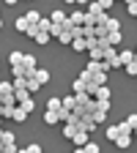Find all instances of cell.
<instances>
[{"mask_svg": "<svg viewBox=\"0 0 137 153\" xmlns=\"http://www.w3.org/2000/svg\"><path fill=\"white\" fill-rule=\"evenodd\" d=\"M126 11H129L132 16H137V3H129V6H126Z\"/></svg>", "mask_w": 137, "mask_h": 153, "instance_id": "32", "label": "cell"}, {"mask_svg": "<svg viewBox=\"0 0 137 153\" xmlns=\"http://www.w3.org/2000/svg\"><path fill=\"white\" fill-rule=\"evenodd\" d=\"M115 145H118L121 150H126L132 145V134H118V140H115Z\"/></svg>", "mask_w": 137, "mask_h": 153, "instance_id": "10", "label": "cell"}, {"mask_svg": "<svg viewBox=\"0 0 137 153\" xmlns=\"http://www.w3.org/2000/svg\"><path fill=\"white\" fill-rule=\"evenodd\" d=\"M28 153H41V148H38V145L33 142V145H28Z\"/></svg>", "mask_w": 137, "mask_h": 153, "instance_id": "33", "label": "cell"}, {"mask_svg": "<svg viewBox=\"0 0 137 153\" xmlns=\"http://www.w3.org/2000/svg\"><path fill=\"white\" fill-rule=\"evenodd\" d=\"M11 118H14L16 123H22V120L28 118V112H25V109H19V107H16V109H14V115H11Z\"/></svg>", "mask_w": 137, "mask_h": 153, "instance_id": "23", "label": "cell"}, {"mask_svg": "<svg viewBox=\"0 0 137 153\" xmlns=\"http://www.w3.org/2000/svg\"><path fill=\"white\" fill-rule=\"evenodd\" d=\"M63 3H74V0H63Z\"/></svg>", "mask_w": 137, "mask_h": 153, "instance_id": "39", "label": "cell"}, {"mask_svg": "<svg viewBox=\"0 0 137 153\" xmlns=\"http://www.w3.org/2000/svg\"><path fill=\"white\" fill-rule=\"evenodd\" d=\"M36 41H38V44H47V41H49V33L38 30V33H36Z\"/></svg>", "mask_w": 137, "mask_h": 153, "instance_id": "26", "label": "cell"}, {"mask_svg": "<svg viewBox=\"0 0 137 153\" xmlns=\"http://www.w3.org/2000/svg\"><path fill=\"white\" fill-rule=\"evenodd\" d=\"M82 36L85 38H96V25H82Z\"/></svg>", "mask_w": 137, "mask_h": 153, "instance_id": "20", "label": "cell"}, {"mask_svg": "<svg viewBox=\"0 0 137 153\" xmlns=\"http://www.w3.org/2000/svg\"><path fill=\"white\" fill-rule=\"evenodd\" d=\"M36 33H38V27H36V25H30V27H28V33H25V36H30V38H36Z\"/></svg>", "mask_w": 137, "mask_h": 153, "instance_id": "31", "label": "cell"}, {"mask_svg": "<svg viewBox=\"0 0 137 153\" xmlns=\"http://www.w3.org/2000/svg\"><path fill=\"white\" fill-rule=\"evenodd\" d=\"M47 109L49 112H61V96H52V99L47 101Z\"/></svg>", "mask_w": 137, "mask_h": 153, "instance_id": "13", "label": "cell"}, {"mask_svg": "<svg viewBox=\"0 0 137 153\" xmlns=\"http://www.w3.org/2000/svg\"><path fill=\"white\" fill-rule=\"evenodd\" d=\"M104 49H107V47H99V44L91 47V49H88V52H91V60H104Z\"/></svg>", "mask_w": 137, "mask_h": 153, "instance_id": "8", "label": "cell"}, {"mask_svg": "<svg viewBox=\"0 0 137 153\" xmlns=\"http://www.w3.org/2000/svg\"><path fill=\"white\" fill-rule=\"evenodd\" d=\"M44 123H49V126H55V123H61V118H58V112H44Z\"/></svg>", "mask_w": 137, "mask_h": 153, "instance_id": "17", "label": "cell"}, {"mask_svg": "<svg viewBox=\"0 0 137 153\" xmlns=\"http://www.w3.org/2000/svg\"><path fill=\"white\" fill-rule=\"evenodd\" d=\"M47 19H49L52 25H61V27H66V19H69V14H63L61 8H55V11H52V14L47 16Z\"/></svg>", "mask_w": 137, "mask_h": 153, "instance_id": "1", "label": "cell"}, {"mask_svg": "<svg viewBox=\"0 0 137 153\" xmlns=\"http://www.w3.org/2000/svg\"><path fill=\"white\" fill-rule=\"evenodd\" d=\"M8 60H11V66H19V63H22V52H11Z\"/></svg>", "mask_w": 137, "mask_h": 153, "instance_id": "27", "label": "cell"}, {"mask_svg": "<svg viewBox=\"0 0 137 153\" xmlns=\"http://www.w3.org/2000/svg\"><path fill=\"white\" fill-rule=\"evenodd\" d=\"M132 137H137V126H134V128H132Z\"/></svg>", "mask_w": 137, "mask_h": 153, "instance_id": "37", "label": "cell"}, {"mask_svg": "<svg viewBox=\"0 0 137 153\" xmlns=\"http://www.w3.org/2000/svg\"><path fill=\"white\" fill-rule=\"evenodd\" d=\"M19 66H22V71H25V76H28L30 71H36V57H33V55H22V63H19Z\"/></svg>", "mask_w": 137, "mask_h": 153, "instance_id": "3", "label": "cell"}, {"mask_svg": "<svg viewBox=\"0 0 137 153\" xmlns=\"http://www.w3.org/2000/svg\"><path fill=\"white\" fill-rule=\"evenodd\" d=\"M41 153H44V150H41Z\"/></svg>", "mask_w": 137, "mask_h": 153, "instance_id": "41", "label": "cell"}, {"mask_svg": "<svg viewBox=\"0 0 137 153\" xmlns=\"http://www.w3.org/2000/svg\"><path fill=\"white\" fill-rule=\"evenodd\" d=\"M104 41H107L110 47H118V44L124 41V38H121V30H115V33H107V36H104Z\"/></svg>", "mask_w": 137, "mask_h": 153, "instance_id": "6", "label": "cell"}, {"mask_svg": "<svg viewBox=\"0 0 137 153\" xmlns=\"http://www.w3.org/2000/svg\"><path fill=\"white\" fill-rule=\"evenodd\" d=\"M16 153H28V148H16Z\"/></svg>", "mask_w": 137, "mask_h": 153, "instance_id": "35", "label": "cell"}, {"mask_svg": "<svg viewBox=\"0 0 137 153\" xmlns=\"http://www.w3.org/2000/svg\"><path fill=\"white\" fill-rule=\"evenodd\" d=\"M14 90H28V76H14Z\"/></svg>", "mask_w": 137, "mask_h": 153, "instance_id": "12", "label": "cell"}, {"mask_svg": "<svg viewBox=\"0 0 137 153\" xmlns=\"http://www.w3.org/2000/svg\"><path fill=\"white\" fill-rule=\"evenodd\" d=\"M74 107H77V99H74V96H66V99H61V109L74 112Z\"/></svg>", "mask_w": 137, "mask_h": 153, "instance_id": "7", "label": "cell"}, {"mask_svg": "<svg viewBox=\"0 0 137 153\" xmlns=\"http://www.w3.org/2000/svg\"><path fill=\"white\" fill-rule=\"evenodd\" d=\"M6 3H11V6H16V3H19V0H6Z\"/></svg>", "mask_w": 137, "mask_h": 153, "instance_id": "36", "label": "cell"}, {"mask_svg": "<svg viewBox=\"0 0 137 153\" xmlns=\"http://www.w3.org/2000/svg\"><path fill=\"white\" fill-rule=\"evenodd\" d=\"M14 27H16L19 33H28V27H30V22H28V19H25V16H19V19H16V22H14Z\"/></svg>", "mask_w": 137, "mask_h": 153, "instance_id": "14", "label": "cell"}, {"mask_svg": "<svg viewBox=\"0 0 137 153\" xmlns=\"http://www.w3.org/2000/svg\"><path fill=\"white\" fill-rule=\"evenodd\" d=\"M0 27H3V19H0Z\"/></svg>", "mask_w": 137, "mask_h": 153, "instance_id": "40", "label": "cell"}, {"mask_svg": "<svg viewBox=\"0 0 137 153\" xmlns=\"http://www.w3.org/2000/svg\"><path fill=\"white\" fill-rule=\"evenodd\" d=\"M14 93V85L11 82H0V96H11Z\"/></svg>", "mask_w": 137, "mask_h": 153, "instance_id": "22", "label": "cell"}, {"mask_svg": "<svg viewBox=\"0 0 137 153\" xmlns=\"http://www.w3.org/2000/svg\"><path fill=\"white\" fill-rule=\"evenodd\" d=\"M118 60H121V66H129V63L134 60V49H124V52H118Z\"/></svg>", "mask_w": 137, "mask_h": 153, "instance_id": "5", "label": "cell"}, {"mask_svg": "<svg viewBox=\"0 0 137 153\" xmlns=\"http://www.w3.org/2000/svg\"><path fill=\"white\" fill-rule=\"evenodd\" d=\"M0 142H3V145H16V134H11V131L3 128V134H0Z\"/></svg>", "mask_w": 137, "mask_h": 153, "instance_id": "11", "label": "cell"}, {"mask_svg": "<svg viewBox=\"0 0 137 153\" xmlns=\"http://www.w3.org/2000/svg\"><path fill=\"white\" fill-rule=\"evenodd\" d=\"M25 19H28L30 25H38V19H41V14H38V11H28V14H25Z\"/></svg>", "mask_w": 137, "mask_h": 153, "instance_id": "21", "label": "cell"}, {"mask_svg": "<svg viewBox=\"0 0 137 153\" xmlns=\"http://www.w3.org/2000/svg\"><path fill=\"white\" fill-rule=\"evenodd\" d=\"M74 131H77V128H71V126H63V137H66V140H71V137H74Z\"/></svg>", "mask_w": 137, "mask_h": 153, "instance_id": "28", "label": "cell"}, {"mask_svg": "<svg viewBox=\"0 0 137 153\" xmlns=\"http://www.w3.org/2000/svg\"><path fill=\"white\" fill-rule=\"evenodd\" d=\"M126 126H129V128L137 126V115H129V118H126Z\"/></svg>", "mask_w": 137, "mask_h": 153, "instance_id": "29", "label": "cell"}, {"mask_svg": "<svg viewBox=\"0 0 137 153\" xmlns=\"http://www.w3.org/2000/svg\"><path fill=\"white\" fill-rule=\"evenodd\" d=\"M102 11H104V8H102V6H99V0H91V3H88V11H85V14H88V16H93V19H96V16H99V14H102Z\"/></svg>", "mask_w": 137, "mask_h": 153, "instance_id": "4", "label": "cell"}, {"mask_svg": "<svg viewBox=\"0 0 137 153\" xmlns=\"http://www.w3.org/2000/svg\"><path fill=\"white\" fill-rule=\"evenodd\" d=\"M71 90H74V93H85V90H88V85H85L82 79H74V88H71Z\"/></svg>", "mask_w": 137, "mask_h": 153, "instance_id": "24", "label": "cell"}, {"mask_svg": "<svg viewBox=\"0 0 137 153\" xmlns=\"http://www.w3.org/2000/svg\"><path fill=\"white\" fill-rule=\"evenodd\" d=\"M58 38H61V44H71V41H74V38H71V27H63Z\"/></svg>", "mask_w": 137, "mask_h": 153, "instance_id": "18", "label": "cell"}, {"mask_svg": "<svg viewBox=\"0 0 137 153\" xmlns=\"http://www.w3.org/2000/svg\"><path fill=\"white\" fill-rule=\"evenodd\" d=\"M71 142H74L77 148H82V145H88V142H91V134H88V131H80V128H77V131H74V137H71Z\"/></svg>", "mask_w": 137, "mask_h": 153, "instance_id": "2", "label": "cell"}, {"mask_svg": "<svg viewBox=\"0 0 137 153\" xmlns=\"http://www.w3.org/2000/svg\"><path fill=\"white\" fill-rule=\"evenodd\" d=\"M132 63H137V52H134V60H132Z\"/></svg>", "mask_w": 137, "mask_h": 153, "instance_id": "38", "label": "cell"}, {"mask_svg": "<svg viewBox=\"0 0 137 153\" xmlns=\"http://www.w3.org/2000/svg\"><path fill=\"white\" fill-rule=\"evenodd\" d=\"M71 49L74 52H82V49H88V41H85V38H74V41H71Z\"/></svg>", "mask_w": 137, "mask_h": 153, "instance_id": "16", "label": "cell"}, {"mask_svg": "<svg viewBox=\"0 0 137 153\" xmlns=\"http://www.w3.org/2000/svg\"><path fill=\"white\" fill-rule=\"evenodd\" d=\"M118 134H121V128H118V126H107V134H104V137H107L110 142H115V140H118Z\"/></svg>", "mask_w": 137, "mask_h": 153, "instance_id": "15", "label": "cell"}, {"mask_svg": "<svg viewBox=\"0 0 137 153\" xmlns=\"http://www.w3.org/2000/svg\"><path fill=\"white\" fill-rule=\"evenodd\" d=\"M126 74H132V76H137V63H129V66H126Z\"/></svg>", "mask_w": 137, "mask_h": 153, "instance_id": "30", "label": "cell"}, {"mask_svg": "<svg viewBox=\"0 0 137 153\" xmlns=\"http://www.w3.org/2000/svg\"><path fill=\"white\" fill-rule=\"evenodd\" d=\"M99 6H102V8H104V11H107V8H110V6H112V0H99Z\"/></svg>", "mask_w": 137, "mask_h": 153, "instance_id": "34", "label": "cell"}, {"mask_svg": "<svg viewBox=\"0 0 137 153\" xmlns=\"http://www.w3.org/2000/svg\"><path fill=\"white\" fill-rule=\"evenodd\" d=\"M115 30H121V22H118L115 16H110V19H107V33H115Z\"/></svg>", "mask_w": 137, "mask_h": 153, "instance_id": "19", "label": "cell"}, {"mask_svg": "<svg viewBox=\"0 0 137 153\" xmlns=\"http://www.w3.org/2000/svg\"><path fill=\"white\" fill-rule=\"evenodd\" d=\"M16 107H19V109H25V112H33V107H36V104H33V99H25L22 104H16Z\"/></svg>", "mask_w": 137, "mask_h": 153, "instance_id": "25", "label": "cell"}, {"mask_svg": "<svg viewBox=\"0 0 137 153\" xmlns=\"http://www.w3.org/2000/svg\"><path fill=\"white\" fill-rule=\"evenodd\" d=\"M33 76L38 79V85H47V82H49V71H47V68H36Z\"/></svg>", "mask_w": 137, "mask_h": 153, "instance_id": "9", "label": "cell"}]
</instances>
